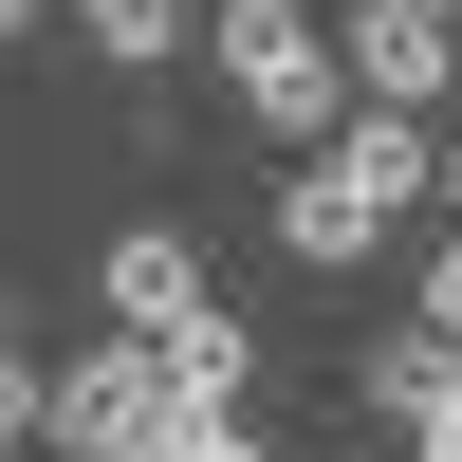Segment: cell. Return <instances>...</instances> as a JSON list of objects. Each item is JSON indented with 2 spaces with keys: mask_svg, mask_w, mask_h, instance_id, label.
I'll return each instance as SVG.
<instances>
[{
  "mask_svg": "<svg viewBox=\"0 0 462 462\" xmlns=\"http://www.w3.org/2000/svg\"><path fill=\"white\" fill-rule=\"evenodd\" d=\"M407 204H426V130H407V111H333V130H315V148L278 167V259L352 278V259L389 241Z\"/></svg>",
  "mask_w": 462,
  "mask_h": 462,
  "instance_id": "obj_1",
  "label": "cell"
},
{
  "mask_svg": "<svg viewBox=\"0 0 462 462\" xmlns=\"http://www.w3.org/2000/svg\"><path fill=\"white\" fill-rule=\"evenodd\" d=\"M222 111H241V130H278V148H315L333 111V19L315 0H222Z\"/></svg>",
  "mask_w": 462,
  "mask_h": 462,
  "instance_id": "obj_2",
  "label": "cell"
},
{
  "mask_svg": "<svg viewBox=\"0 0 462 462\" xmlns=\"http://www.w3.org/2000/svg\"><path fill=\"white\" fill-rule=\"evenodd\" d=\"M37 444H74V462H167V444H185V407H167V370L111 333V352L37 370Z\"/></svg>",
  "mask_w": 462,
  "mask_h": 462,
  "instance_id": "obj_3",
  "label": "cell"
},
{
  "mask_svg": "<svg viewBox=\"0 0 462 462\" xmlns=\"http://www.w3.org/2000/svg\"><path fill=\"white\" fill-rule=\"evenodd\" d=\"M333 93L426 130V111L462 93V19H389V0H352V19H333Z\"/></svg>",
  "mask_w": 462,
  "mask_h": 462,
  "instance_id": "obj_4",
  "label": "cell"
},
{
  "mask_svg": "<svg viewBox=\"0 0 462 462\" xmlns=\"http://www.w3.org/2000/svg\"><path fill=\"white\" fill-rule=\"evenodd\" d=\"M185 315H222L204 259H185V222H130L111 241V333H185Z\"/></svg>",
  "mask_w": 462,
  "mask_h": 462,
  "instance_id": "obj_5",
  "label": "cell"
},
{
  "mask_svg": "<svg viewBox=\"0 0 462 462\" xmlns=\"http://www.w3.org/2000/svg\"><path fill=\"white\" fill-rule=\"evenodd\" d=\"M74 37H93V56H130V74H148V56H185V0H74Z\"/></svg>",
  "mask_w": 462,
  "mask_h": 462,
  "instance_id": "obj_6",
  "label": "cell"
},
{
  "mask_svg": "<svg viewBox=\"0 0 462 462\" xmlns=\"http://www.w3.org/2000/svg\"><path fill=\"white\" fill-rule=\"evenodd\" d=\"M444 370H462V352H444V333H389V352H370V370H352V407H389V426H407V407H426V389H444Z\"/></svg>",
  "mask_w": 462,
  "mask_h": 462,
  "instance_id": "obj_7",
  "label": "cell"
},
{
  "mask_svg": "<svg viewBox=\"0 0 462 462\" xmlns=\"http://www.w3.org/2000/svg\"><path fill=\"white\" fill-rule=\"evenodd\" d=\"M37 444V333H0V462Z\"/></svg>",
  "mask_w": 462,
  "mask_h": 462,
  "instance_id": "obj_8",
  "label": "cell"
},
{
  "mask_svg": "<svg viewBox=\"0 0 462 462\" xmlns=\"http://www.w3.org/2000/svg\"><path fill=\"white\" fill-rule=\"evenodd\" d=\"M407 462H462V370H444L426 407H407Z\"/></svg>",
  "mask_w": 462,
  "mask_h": 462,
  "instance_id": "obj_9",
  "label": "cell"
},
{
  "mask_svg": "<svg viewBox=\"0 0 462 462\" xmlns=\"http://www.w3.org/2000/svg\"><path fill=\"white\" fill-rule=\"evenodd\" d=\"M407 333H444V352H462V241L426 259V315H407Z\"/></svg>",
  "mask_w": 462,
  "mask_h": 462,
  "instance_id": "obj_10",
  "label": "cell"
},
{
  "mask_svg": "<svg viewBox=\"0 0 462 462\" xmlns=\"http://www.w3.org/2000/svg\"><path fill=\"white\" fill-rule=\"evenodd\" d=\"M167 462H278V444H259V426H185Z\"/></svg>",
  "mask_w": 462,
  "mask_h": 462,
  "instance_id": "obj_11",
  "label": "cell"
},
{
  "mask_svg": "<svg viewBox=\"0 0 462 462\" xmlns=\"http://www.w3.org/2000/svg\"><path fill=\"white\" fill-rule=\"evenodd\" d=\"M426 204H462V130H426Z\"/></svg>",
  "mask_w": 462,
  "mask_h": 462,
  "instance_id": "obj_12",
  "label": "cell"
},
{
  "mask_svg": "<svg viewBox=\"0 0 462 462\" xmlns=\"http://www.w3.org/2000/svg\"><path fill=\"white\" fill-rule=\"evenodd\" d=\"M37 19H56V0H0V37H37Z\"/></svg>",
  "mask_w": 462,
  "mask_h": 462,
  "instance_id": "obj_13",
  "label": "cell"
},
{
  "mask_svg": "<svg viewBox=\"0 0 462 462\" xmlns=\"http://www.w3.org/2000/svg\"><path fill=\"white\" fill-rule=\"evenodd\" d=\"M389 19H462V0H389Z\"/></svg>",
  "mask_w": 462,
  "mask_h": 462,
  "instance_id": "obj_14",
  "label": "cell"
}]
</instances>
